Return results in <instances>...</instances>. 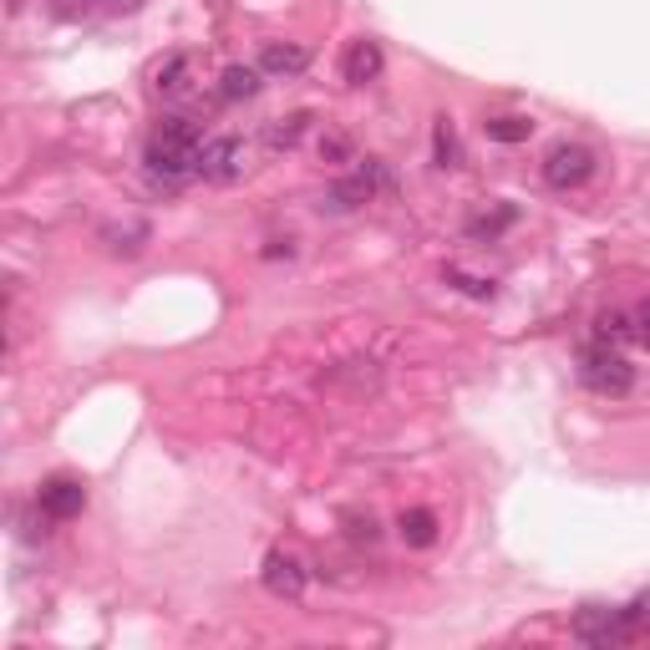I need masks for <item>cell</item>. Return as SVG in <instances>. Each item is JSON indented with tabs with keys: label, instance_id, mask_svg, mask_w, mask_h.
Wrapping results in <instances>:
<instances>
[{
	"label": "cell",
	"instance_id": "9a60e30c",
	"mask_svg": "<svg viewBox=\"0 0 650 650\" xmlns=\"http://www.w3.org/2000/svg\"><path fill=\"white\" fill-rule=\"evenodd\" d=\"M306 128H310V112H290V118H275V122L265 128V147H269V153H290V147H300Z\"/></svg>",
	"mask_w": 650,
	"mask_h": 650
},
{
	"label": "cell",
	"instance_id": "7402d4cb",
	"mask_svg": "<svg viewBox=\"0 0 650 650\" xmlns=\"http://www.w3.org/2000/svg\"><path fill=\"white\" fill-rule=\"evenodd\" d=\"M137 5H143V0H107L102 11H112V15H122V11H137Z\"/></svg>",
	"mask_w": 650,
	"mask_h": 650
},
{
	"label": "cell",
	"instance_id": "ac0fdd59",
	"mask_svg": "<svg viewBox=\"0 0 650 650\" xmlns=\"http://www.w3.org/2000/svg\"><path fill=\"white\" fill-rule=\"evenodd\" d=\"M630 335H636V320H630V316H620V310H605V316L595 320V341L620 345V341H630Z\"/></svg>",
	"mask_w": 650,
	"mask_h": 650
},
{
	"label": "cell",
	"instance_id": "4fadbf2b",
	"mask_svg": "<svg viewBox=\"0 0 650 650\" xmlns=\"http://www.w3.org/2000/svg\"><path fill=\"white\" fill-rule=\"evenodd\" d=\"M260 87H265V71L250 67V62H234V67L219 71V97L224 102H250Z\"/></svg>",
	"mask_w": 650,
	"mask_h": 650
},
{
	"label": "cell",
	"instance_id": "7a4b0ae2",
	"mask_svg": "<svg viewBox=\"0 0 650 650\" xmlns=\"http://www.w3.org/2000/svg\"><path fill=\"white\" fill-rule=\"evenodd\" d=\"M646 615H650V595L630 599V605H580L574 640H584V646H625V640L640 636Z\"/></svg>",
	"mask_w": 650,
	"mask_h": 650
},
{
	"label": "cell",
	"instance_id": "30bf717a",
	"mask_svg": "<svg viewBox=\"0 0 650 650\" xmlns=\"http://www.w3.org/2000/svg\"><path fill=\"white\" fill-rule=\"evenodd\" d=\"M386 71V56H382V46L376 41H351L345 46V56H341V81H351V87H366V81H376Z\"/></svg>",
	"mask_w": 650,
	"mask_h": 650
},
{
	"label": "cell",
	"instance_id": "2e32d148",
	"mask_svg": "<svg viewBox=\"0 0 650 650\" xmlns=\"http://www.w3.org/2000/svg\"><path fill=\"white\" fill-rule=\"evenodd\" d=\"M432 163H438V168H458V163H463V143H458L452 118L432 122Z\"/></svg>",
	"mask_w": 650,
	"mask_h": 650
},
{
	"label": "cell",
	"instance_id": "3957f363",
	"mask_svg": "<svg viewBox=\"0 0 650 650\" xmlns=\"http://www.w3.org/2000/svg\"><path fill=\"white\" fill-rule=\"evenodd\" d=\"M580 382L595 392V397H625L636 386V366L625 356L620 345L610 341H595L580 351Z\"/></svg>",
	"mask_w": 650,
	"mask_h": 650
},
{
	"label": "cell",
	"instance_id": "5bb4252c",
	"mask_svg": "<svg viewBox=\"0 0 650 650\" xmlns=\"http://www.w3.org/2000/svg\"><path fill=\"white\" fill-rule=\"evenodd\" d=\"M397 533L407 539L411 549L438 544V514H432V508H407V514L397 518Z\"/></svg>",
	"mask_w": 650,
	"mask_h": 650
},
{
	"label": "cell",
	"instance_id": "8fae6325",
	"mask_svg": "<svg viewBox=\"0 0 650 650\" xmlns=\"http://www.w3.org/2000/svg\"><path fill=\"white\" fill-rule=\"evenodd\" d=\"M188 87H194V56H188V52H173L168 62L153 71V92L168 97V102H178V97H188Z\"/></svg>",
	"mask_w": 650,
	"mask_h": 650
},
{
	"label": "cell",
	"instance_id": "7c38bea8",
	"mask_svg": "<svg viewBox=\"0 0 650 650\" xmlns=\"http://www.w3.org/2000/svg\"><path fill=\"white\" fill-rule=\"evenodd\" d=\"M514 224H518V209H514V203H498V209L473 213V219L463 224V234H467L473 244H493V240H504Z\"/></svg>",
	"mask_w": 650,
	"mask_h": 650
},
{
	"label": "cell",
	"instance_id": "e0dca14e",
	"mask_svg": "<svg viewBox=\"0 0 650 650\" xmlns=\"http://www.w3.org/2000/svg\"><path fill=\"white\" fill-rule=\"evenodd\" d=\"M483 133L493 137V143H524V137L533 133L529 118H518V112H504V118H488L483 122Z\"/></svg>",
	"mask_w": 650,
	"mask_h": 650
},
{
	"label": "cell",
	"instance_id": "5b68a950",
	"mask_svg": "<svg viewBox=\"0 0 650 650\" xmlns=\"http://www.w3.org/2000/svg\"><path fill=\"white\" fill-rule=\"evenodd\" d=\"M599 158H595V147H584V143H554L544 153V163H539V173H544V184L559 188V194H570V188H584L590 178H595Z\"/></svg>",
	"mask_w": 650,
	"mask_h": 650
},
{
	"label": "cell",
	"instance_id": "d6986e66",
	"mask_svg": "<svg viewBox=\"0 0 650 650\" xmlns=\"http://www.w3.org/2000/svg\"><path fill=\"white\" fill-rule=\"evenodd\" d=\"M320 158L335 163V168H345V163H356V147H351V137L345 133H326L320 137Z\"/></svg>",
	"mask_w": 650,
	"mask_h": 650
},
{
	"label": "cell",
	"instance_id": "6da1fadb",
	"mask_svg": "<svg viewBox=\"0 0 650 650\" xmlns=\"http://www.w3.org/2000/svg\"><path fill=\"white\" fill-rule=\"evenodd\" d=\"M199 153H203V128L194 118H163L143 143V168L153 184L184 188L199 178Z\"/></svg>",
	"mask_w": 650,
	"mask_h": 650
},
{
	"label": "cell",
	"instance_id": "52a82bcc",
	"mask_svg": "<svg viewBox=\"0 0 650 650\" xmlns=\"http://www.w3.org/2000/svg\"><path fill=\"white\" fill-rule=\"evenodd\" d=\"M36 508L52 518V524H71V518H81V508H87V488H81V478L56 473V478H46L36 488Z\"/></svg>",
	"mask_w": 650,
	"mask_h": 650
},
{
	"label": "cell",
	"instance_id": "ba28073f",
	"mask_svg": "<svg viewBox=\"0 0 650 650\" xmlns=\"http://www.w3.org/2000/svg\"><path fill=\"white\" fill-rule=\"evenodd\" d=\"M260 580H265V590L275 599H300V595H306V584H310V570L290 554V549H269Z\"/></svg>",
	"mask_w": 650,
	"mask_h": 650
},
{
	"label": "cell",
	"instance_id": "277c9868",
	"mask_svg": "<svg viewBox=\"0 0 650 650\" xmlns=\"http://www.w3.org/2000/svg\"><path fill=\"white\" fill-rule=\"evenodd\" d=\"M386 188H392V173H386V163H382V158H356V168L326 188L320 209L351 213V209H361V203H372L376 194H386Z\"/></svg>",
	"mask_w": 650,
	"mask_h": 650
},
{
	"label": "cell",
	"instance_id": "44dd1931",
	"mask_svg": "<svg viewBox=\"0 0 650 650\" xmlns=\"http://www.w3.org/2000/svg\"><path fill=\"white\" fill-rule=\"evenodd\" d=\"M636 341L650 345V295L640 300V310H636Z\"/></svg>",
	"mask_w": 650,
	"mask_h": 650
},
{
	"label": "cell",
	"instance_id": "8992f818",
	"mask_svg": "<svg viewBox=\"0 0 650 650\" xmlns=\"http://www.w3.org/2000/svg\"><path fill=\"white\" fill-rule=\"evenodd\" d=\"M250 163V147H244L240 133H213L203 137V153H199V178L203 184H234Z\"/></svg>",
	"mask_w": 650,
	"mask_h": 650
},
{
	"label": "cell",
	"instance_id": "ffe728a7",
	"mask_svg": "<svg viewBox=\"0 0 650 650\" xmlns=\"http://www.w3.org/2000/svg\"><path fill=\"white\" fill-rule=\"evenodd\" d=\"M448 279L458 285V290L478 295V300H488V295H493V279H473V275H463V269H448Z\"/></svg>",
	"mask_w": 650,
	"mask_h": 650
},
{
	"label": "cell",
	"instance_id": "9c48e42d",
	"mask_svg": "<svg viewBox=\"0 0 650 650\" xmlns=\"http://www.w3.org/2000/svg\"><path fill=\"white\" fill-rule=\"evenodd\" d=\"M306 67H310V46H300V41H265V46H260V71H265V77L290 81Z\"/></svg>",
	"mask_w": 650,
	"mask_h": 650
}]
</instances>
